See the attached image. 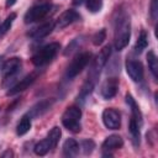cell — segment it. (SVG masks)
Segmentation results:
<instances>
[{
	"label": "cell",
	"mask_w": 158,
	"mask_h": 158,
	"mask_svg": "<svg viewBox=\"0 0 158 158\" xmlns=\"http://www.w3.org/2000/svg\"><path fill=\"white\" fill-rule=\"evenodd\" d=\"M130 36H131L130 16L125 11H121L115 21V32H114L115 49H117V51L123 49L130 42Z\"/></svg>",
	"instance_id": "1"
},
{
	"label": "cell",
	"mask_w": 158,
	"mask_h": 158,
	"mask_svg": "<svg viewBox=\"0 0 158 158\" xmlns=\"http://www.w3.org/2000/svg\"><path fill=\"white\" fill-rule=\"evenodd\" d=\"M51 9H52V5L49 0H37L33 4V6L28 9L27 12L25 14V17H23L25 23H32L44 19L49 14Z\"/></svg>",
	"instance_id": "2"
},
{
	"label": "cell",
	"mask_w": 158,
	"mask_h": 158,
	"mask_svg": "<svg viewBox=\"0 0 158 158\" xmlns=\"http://www.w3.org/2000/svg\"><path fill=\"white\" fill-rule=\"evenodd\" d=\"M80 117H81V110L78 106H69L62 115V123L68 131L73 133H78L81 130Z\"/></svg>",
	"instance_id": "3"
},
{
	"label": "cell",
	"mask_w": 158,
	"mask_h": 158,
	"mask_svg": "<svg viewBox=\"0 0 158 158\" xmlns=\"http://www.w3.org/2000/svg\"><path fill=\"white\" fill-rule=\"evenodd\" d=\"M60 136H62L60 128L57 127V126L53 127V128L48 132L47 137L43 138L42 141H40V142L35 146V148H33L35 153H36L37 156H44V154H47L52 148H54V147L57 146V143L59 142Z\"/></svg>",
	"instance_id": "4"
},
{
	"label": "cell",
	"mask_w": 158,
	"mask_h": 158,
	"mask_svg": "<svg viewBox=\"0 0 158 158\" xmlns=\"http://www.w3.org/2000/svg\"><path fill=\"white\" fill-rule=\"evenodd\" d=\"M60 49V44L57 42L49 43L44 47H42L40 51H37L33 56H32V63L37 67L44 65L47 63H49L58 53V51Z\"/></svg>",
	"instance_id": "5"
},
{
	"label": "cell",
	"mask_w": 158,
	"mask_h": 158,
	"mask_svg": "<svg viewBox=\"0 0 158 158\" xmlns=\"http://www.w3.org/2000/svg\"><path fill=\"white\" fill-rule=\"evenodd\" d=\"M110 56H111V46H105L100 51V53L96 56V58L93 60V63H91V67H90V70H89V75H88L89 80H91L94 83L96 81V79L99 78V75L101 73V69L107 63Z\"/></svg>",
	"instance_id": "6"
},
{
	"label": "cell",
	"mask_w": 158,
	"mask_h": 158,
	"mask_svg": "<svg viewBox=\"0 0 158 158\" xmlns=\"http://www.w3.org/2000/svg\"><path fill=\"white\" fill-rule=\"evenodd\" d=\"M90 58H91V54L89 52H83V53H79L73 60L72 63L69 64V67L67 68V78L68 79H73L74 77H77L86 65L88 63L90 62Z\"/></svg>",
	"instance_id": "7"
},
{
	"label": "cell",
	"mask_w": 158,
	"mask_h": 158,
	"mask_svg": "<svg viewBox=\"0 0 158 158\" xmlns=\"http://www.w3.org/2000/svg\"><path fill=\"white\" fill-rule=\"evenodd\" d=\"M102 122L109 130H118L121 126L120 112L115 109H105L102 112Z\"/></svg>",
	"instance_id": "8"
},
{
	"label": "cell",
	"mask_w": 158,
	"mask_h": 158,
	"mask_svg": "<svg viewBox=\"0 0 158 158\" xmlns=\"http://www.w3.org/2000/svg\"><path fill=\"white\" fill-rule=\"evenodd\" d=\"M126 72L133 81L138 83V81L143 80L144 73H143V65L141 62L135 60V59H127L126 60Z\"/></svg>",
	"instance_id": "9"
},
{
	"label": "cell",
	"mask_w": 158,
	"mask_h": 158,
	"mask_svg": "<svg viewBox=\"0 0 158 158\" xmlns=\"http://www.w3.org/2000/svg\"><path fill=\"white\" fill-rule=\"evenodd\" d=\"M79 19H80V15L75 10H65L64 12L60 14V16L54 22V27L58 28V30H63L67 26L72 25L73 22L78 21Z\"/></svg>",
	"instance_id": "10"
},
{
	"label": "cell",
	"mask_w": 158,
	"mask_h": 158,
	"mask_svg": "<svg viewBox=\"0 0 158 158\" xmlns=\"http://www.w3.org/2000/svg\"><path fill=\"white\" fill-rule=\"evenodd\" d=\"M20 68H21V59L20 58L14 57V58L7 59L1 67V75H2L4 80H7L9 78H12L19 72Z\"/></svg>",
	"instance_id": "11"
},
{
	"label": "cell",
	"mask_w": 158,
	"mask_h": 158,
	"mask_svg": "<svg viewBox=\"0 0 158 158\" xmlns=\"http://www.w3.org/2000/svg\"><path fill=\"white\" fill-rule=\"evenodd\" d=\"M117 89H118V79L115 77H110L101 85V95L104 99L110 100L116 95Z\"/></svg>",
	"instance_id": "12"
},
{
	"label": "cell",
	"mask_w": 158,
	"mask_h": 158,
	"mask_svg": "<svg viewBox=\"0 0 158 158\" xmlns=\"http://www.w3.org/2000/svg\"><path fill=\"white\" fill-rule=\"evenodd\" d=\"M123 146V141L118 135H111L109 136L104 143H102V151H104V156H110V152L116 151L118 148H121Z\"/></svg>",
	"instance_id": "13"
},
{
	"label": "cell",
	"mask_w": 158,
	"mask_h": 158,
	"mask_svg": "<svg viewBox=\"0 0 158 158\" xmlns=\"http://www.w3.org/2000/svg\"><path fill=\"white\" fill-rule=\"evenodd\" d=\"M36 80V73H31L28 74L27 77H25L23 79H21L16 85H14L9 91H7V95H15L20 91H23L25 89H27L33 81Z\"/></svg>",
	"instance_id": "14"
},
{
	"label": "cell",
	"mask_w": 158,
	"mask_h": 158,
	"mask_svg": "<svg viewBox=\"0 0 158 158\" xmlns=\"http://www.w3.org/2000/svg\"><path fill=\"white\" fill-rule=\"evenodd\" d=\"M53 28H54V22L53 21H49V22H46V23L38 26L37 28H35L32 32L28 33V36L31 38H33V40H41V38L48 36L52 32Z\"/></svg>",
	"instance_id": "15"
},
{
	"label": "cell",
	"mask_w": 158,
	"mask_h": 158,
	"mask_svg": "<svg viewBox=\"0 0 158 158\" xmlns=\"http://www.w3.org/2000/svg\"><path fill=\"white\" fill-rule=\"evenodd\" d=\"M126 102H127V105L131 107V114H132V118L139 125V126H142V123H143V118H142V112H141V110H139V107H138V105H137V102H136V100L132 98V95L131 94H126Z\"/></svg>",
	"instance_id": "16"
},
{
	"label": "cell",
	"mask_w": 158,
	"mask_h": 158,
	"mask_svg": "<svg viewBox=\"0 0 158 158\" xmlns=\"http://www.w3.org/2000/svg\"><path fill=\"white\" fill-rule=\"evenodd\" d=\"M52 105V101L51 100H42L40 101L38 104H36L30 111H28V116L30 117H37V116H41L42 114H44Z\"/></svg>",
	"instance_id": "17"
},
{
	"label": "cell",
	"mask_w": 158,
	"mask_h": 158,
	"mask_svg": "<svg viewBox=\"0 0 158 158\" xmlns=\"http://www.w3.org/2000/svg\"><path fill=\"white\" fill-rule=\"evenodd\" d=\"M79 153V144L77 143L75 139L73 138H68L64 143H63V154L65 157H75Z\"/></svg>",
	"instance_id": "18"
},
{
	"label": "cell",
	"mask_w": 158,
	"mask_h": 158,
	"mask_svg": "<svg viewBox=\"0 0 158 158\" xmlns=\"http://www.w3.org/2000/svg\"><path fill=\"white\" fill-rule=\"evenodd\" d=\"M139 128H141V126L131 117L130 123H128V130H130L131 138H132V143H133L135 147H138V146H139V141H141V132H139Z\"/></svg>",
	"instance_id": "19"
},
{
	"label": "cell",
	"mask_w": 158,
	"mask_h": 158,
	"mask_svg": "<svg viewBox=\"0 0 158 158\" xmlns=\"http://www.w3.org/2000/svg\"><path fill=\"white\" fill-rule=\"evenodd\" d=\"M31 128V117L28 115H23L20 120V122L17 123L16 127V133L19 136H23L25 133H27Z\"/></svg>",
	"instance_id": "20"
},
{
	"label": "cell",
	"mask_w": 158,
	"mask_h": 158,
	"mask_svg": "<svg viewBox=\"0 0 158 158\" xmlns=\"http://www.w3.org/2000/svg\"><path fill=\"white\" fill-rule=\"evenodd\" d=\"M147 62H148V68L151 70V73L153 74L154 78H158V60H157V56L153 51H149L147 54Z\"/></svg>",
	"instance_id": "21"
},
{
	"label": "cell",
	"mask_w": 158,
	"mask_h": 158,
	"mask_svg": "<svg viewBox=\"0 0 158 158\" xmlns=\"http://www.w3.org/2000/svg\"><path fill=\"white\" fill-rule=\"evenodd\" d=\"M148 46V35L146 31H141L139 36H138V40L136 41V44H135V53H141L143 49H146V47Z\"/></svg>",
	"instance_id": "22"
},
{
	"label": "cell",
	"mask_w": 158,
	"mask_h": 158,
	"mask_svg": "<svg viewBox=\"0 0 158 158\" xmlns=\"http://www.w3.org/2000/svg\"><path fill=\"white\" fill-rule=\"evenodd\" d=\"M94 81H91V80H86L84 84H83V86H81V89H80V93H79V95H78V98H80V100H85L90 94H91V91H93V89H94Z\"/></svg>",
	"instance_id": "23"
},
{
	"label": "cell",
	"mask_w": 158,
	"mask_h": 158,
	"mask_svg": "<svg viewBox=\"0 0 158 158\" xmlns=\"http://www.w3.org/2000/svg\"><path fill=\"white\" fill-rule=\"evenodd\" d=\"M15 19H16V14H15V12L10 14V15L5 19V21H4V22L1 23V26H0V37L4 36V35L11 28V25H12V22H14Z\"/></svg>",
	"instance_id": "24"
},
{
	"label": "cell",
	"mask_w": 158,
	"mask_h": 158,
	"mask_svg": "<svg viewBox=\"0 0 158 158\" xmlns=\"http://www.w3.org/2000/svg\"><path fill=\"white\" fill-rule=\"evenodd\" d=\"M85 4L86 9L93 14L99 12L102 7V0H85Z\"/></svg>",
	"instance_id": "25"
},
{
	"label": "cell",
	"mask_w": 158,
	"mask_h": 158,
	"mask_svg": "<svg viewBox=\"0 0 158 158\" xmlns=\"http://www.w3.org/2000/svg\"><path fill=\"white\" fill-rule=\"evenodd\" d=\"M105 38H106V31H105V28H101L100 31H98L93 36V43H94V46H100L104 42Z\"/></svg>",
	"instance_id": "26"
},
{
	"label": "cell",
	"mask_w": 158,
	"mask_h": 158,
	"mask_svg": "<svg viewBox=\"0 0 158 158\" xmlns=\"http://www.w3.org/2000/svg\"><path fill=\"white\" fill-rule=\"evenodd\" d=\"M94 148H95V143L91 139H84L81 142V151H83V153L85 156L90 154L94 151Z\"/></svg>",
	"instance_id": "27"
},
{
	"label": "cell",
	"mask_w": 158,
	"mask_h": 158,
	"mask_svg": "<svg viewBox=\"0 0 158 158\" xmlns=\"http://www.w3.org/2000/svg\"><path fill=\"white\" fill-rule=\"evenodd\" d=\"M157 15H158V6H157V0H152L151 2V17L153 21L157 20Z\"/></svg>",
	"instance_id": "28"
},
{
	"label": "cell",
	"mask_w": 158,
	"mask_h": 158,
	"mask_svg": "<svg viewBox=\"0 0 158 158\" xmlns=\"http://www.w3.org/2000/svg\"><path fill=\"white\" fill-rule=\"evenodd\" d=\"M14 156V153L10 151V149H7L6 152H4L2 154H1V158H6V157H12Z\"/></svg>",
	"instance_id": "29"
},
{
	"label": "cell",
	"mask_w": 158,
	"mask_h": 158,
	"mask_svg": "<svg viewBox=\"0 0 158 158\" xmlns=\"http://www.w3.org/2000/svg\"><path fill=\"white\" fill-rule=\"evenodd\" d=\"M72 2H73L74 6H80L83 2H85V0H73Z\"/></svg>",
	"instance_id": "30"
},
{
	"label": "cell",
	"mask_w": 158,
	"mask_h": 158,
	"mask_svg": "<svg viewBox=\"0 0 158 158\" xmlns=\"http://www.w3.org/2000/svg\"><path fill=\"white\" fill-rule=\"evenodd\" d=\"M16 0H6V7H11L12 5H15Z\"/></svg>",
	"instance_id": "31"
}]
</instances>
